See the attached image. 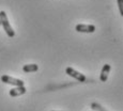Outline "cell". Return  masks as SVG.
Segmentation results:
<instances>
[{
	"instance_id": "cell-1",
	"label": "cell",
	"mask_w": 123,
	"mask_h": 111,
	"mask_svg": "<svg viewBox=\"0 0 123 111\" xmlns=\"http://www.w3.org/2000/svg\"><path fill=\"white\" fill-rule=\"evenodd\" d=\"M0 23L2 25L4 31H6V33L9 37H13L15 35V31L11 27L9 19H8V16H6V13L4 11H0Z\"/></svg>"
},
{
	"instance_id": "cell-2",
	"label": "cell",
	"mask_w": 123,
	"mask_h": 111,
	"mask_svg": "<svg viewBox=\"0 0 123 111\" xmlns=\"http://www.w3.org/2000/svg\"><path fill=\"white\" fill-rule=\"evenodd\" d=\"M65 73H67L68 76H71V77L75 78L76 80H78L79 82H86V81H87V77L85 76L84 74L79 73L78 70H74V68L71 67V66L67 67V70H65Z\"/></svg>"
},
{
	"instance_id": "cell-3",
	"label": "cell",
	"mask_w": 123,
	"mask_h": 111,
	"mask_svg": "<svg viewBox=\"0 0 123 111\" xmlns=\"http://www.w3.org/2000/svg\"><path fill=\"white\" fill-rule=\"evenodd\" d=\"M1 81L4 82V83L12 84V86H15V87H24V84H25V82H24L22 79L13 78V77L9 76V75H2L1 76Z\"/></svg>"
},
{
	"instance_id": "cell-4",
	"label": "cell",
	"mask_w": 123,
	"mask_h": 111,
	"mask_svg": "<svg viewBox=\"0 0 123 111\" xmlns=\"http://www.w3.org/2000/svg\"><path fill=\"white\" fill-rule=\"evenodd\" d=\"M76 31L82 32V33H93L95 31V26L94 25H84V23H79L76 26Z\"/></svg>"
},
{
	"instance_id": "cell-5",
	"label": "cell",
	"mask_w": 123,
	"mask_h": 111,
	"mask_svg": "<svg viewBox=\"0 0 123 111\" xmlns=\"http://www.w3.org/2000/svg\"><path fill=\"white\" fill-rule=\"evenodd\" d=\"M26 92H27V90H26L25 86L24 87H16V88L10 90V96H12V97H16V96L24 95Z\"/></svg>"
},
{
	"instance_id": "cell-6",
	"label": "cell",
	"mask_w": 123,
	"mask_h": 111,
	"mask_svg": "<svg viewBox=\"0 0 123 111\" xmlns=\"http://www.w3.org/2000/svg\"><path fill=\"white\" fill-rule=\"evenodd\" d=\"M110 70H111V66H110L109 64H105L102 68V72H101V75H100V79L101 81L105 82L106 80H107L108 78V75H109V72Z\"/></svg>"
},
{
	"instance_id": "cell-7",
	"label": "cell",
	"mask_w": 123,
	"mask_h": 111,
	"mask_svg": "<svg viewBox=\"0 0 123 111\" xmlns=\"http://www.w3.org/2000/svg\"><path fill=\"white\" fill-rule=\"evenodd\" d=\"M39 70V66L37 64H26L23 66V70L25 73H33Z\"/></svg>"
},
{
	"instance_id": "cell-8",
	"label": "cell",
	"mask_w": 123,
	"mask_h": 111,
	"mask_svg": "<svg viewBox=\"0 0 123 111\" xmlns=\"http://www.w3.org/2000/svg\"><path fill=\"white\" fill-rule=\"evenodd\" d=\"M91 108H92V110L93 111H107L105 108L102 107L100 104H98V103H92L91 104Z\"/></svg>"
},
{
	"instance_id": "cell-9",
	"label": "cell",
	"mask_w": 123,
	"mask_h": 111,
	"mask_svg": "<svg viewBox=\"0 0 123 111\" xmlns=\"http://www.w3.org/2000/svg\"><path fill=\"white\" fill-rule=\"evenodd\" d=\"M118 1V6H119L120 14L123 15V0H117Z\"/></svg>"
},
{
	"instance_id": "cell-10",
	"label": "cell",
	"mask_w": 123,
	"mask_h": 111,
	"mask_svg": "<svg viewBox=\"0 0 123 111\" xmlns=\"http://www.w3.org/2000/svg\"><path fill=\"white\" fill-rule=\"evenodd\" d=\"M0 26H1V23H0Z\"/></svg>"
}]
</instances>
